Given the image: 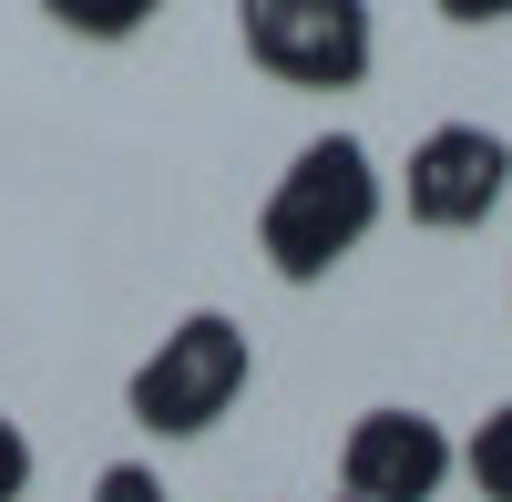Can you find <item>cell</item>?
<instances>
[{
  "mask_svg": "<svg viewBox=\"0 0 512 502\" xmlns=\"http://www.w3.org/2000/svg\"><path fill=\"white\" fill-rule=\"evenodd\" d=\"M379 216H390L379 154L359 134H308L287 154V175L267 185V205H256V257H267V277H287V287H318V277H338L369 246Z\"/></svg>",
  "mask_w": 512,
  "mask_h": 502,
  "instance_id": "1",
  "label": "cell"
},
{
  "mask_svg": "<svg viewBox=\"0 0 512 502\" xmlns=\"http://www.w3.org/2000/svg\"><path fill=\"white\" fill-rule=\"evenodd\" d=\"M246 380H256V339H246L226 308H185L134 359V380H123V421H134L144 441H205L246 400Z\"/></svg>",
  "mask_w": 512,
  "mask_h": 502,
  "instance_id": "2",
  "label": "cell"
},
{
  "mask_svg": "<svg viewBox=\"0 0 512 502\" xmlns=\"http://www.w3.org/2000/svg\"><path fill=\"white\" fill-rule=\"evenodd\" d=\"M236 41L287 93H359L379 62L369 0H236Z\"/></svg>",
  "mask_w": 512,
  "mask_h": 502,
  "instance_id": "3",
  "label": "cell"
},
{
  "mask_svg": "<svg viewBox=\"0 0 512 502\" xmlns=\"http://www.w3.org/2000/svg\"><path fill=\"white\" fill-rule=\"evenodd\" d=\"M502 195H512V144L492 123H431V134L410 144V164H400V205H410V226H431V236L492 226Z\"/></svg>",
  "mask_w": 512,
  "mask_h": 502,
  "instance_id": "4",
  "label": "cell"
},
{
  "mask_svg": "<svg viewBox=\"0 0 512 502\" xmlns=\"http://www.w3.org/2000/svg\"><path fill=\"white\" fill-rule=\"evenodd\" d=\"M461 472V441L431 421V410L379 400L338 431V492L349 502H441V482Z\"/></svg>",
  "mask_w": 512,
  "mask_h": 502,
  "instance_id": "5",
  "label": "cell"
},
{
  "mask_svg": "<svg viewBox=\"0 0 512 502\" xmlns=\"http://www.w3.org/2000/svg\"><path fill=\"white\" fill-rule=\"evenodd\" d=\"M461 482H472L482 502H512V400H492L472 441H461Z\"/></svg>",
  "mask_w": 512,
  "mask_h": 502,
  "instance_id": "6",
  "label": "cell"
},
{
  "mask_svg": "<svg viewBox=\"0 0 512 502\" xmlns=\"http://www.w3.org/2000/svg\"><path fill=\"white\" fill-rule=\"evenodd\" d=\"M52 11V31H72V41H134L164 0H41Z\"/></svg>",
  "mask_w": 512,
  "mask_h": 502,
  "instance_id": "7",
  "label": "cell"
},
{
  "mask_svg": "<svg viewBox=\"0 0 512 502\" xmlns=\"http://www.w3.org/2000/svg\"><path fill=\"white\" fill-rule=\"evenodd\" d=\"M93 502H175V492H164L154 462H103L93 472Z\"/></svg>",
  "mask_w": 512,
  "mask_h": 502,
  "instance_id": "8",
  "label": "cell"
},
{
  "mask_svg": "<svg viewBox=\"0 0 512 502\" xmlns=\"http://www.w3.org/2000/svg\"><path fill=\"white\" fill-rule=\"evenodd\" d=\"M31 472H41V451H31V431L0 410V502H31Z\"/></svg>",
  "mask_w": 512,
  "mask_h": 502,
  "instance_id": "9",
  "label": "cell"
},
{
  "mask_svg": "<svg viewBox=\"0 0 512 502\" xmlns=\"http://www.w3.org/2000/svg\"><path fill=\"white\" fill-rule=\"evenodd\" d=\"M441 21H461V31H492V21H512V0H431Z\"/></svg>",
  "mask_w": 512,
  "mask_h": 502,
  "instance_id": "10",
  "label": "cell"
},
{
  "mask_svg": "<svg viewBox=\"0 0 512 502\" xmlns=\"http://www.w3.org/2000/svg\"><path fill=\"white\" fill-rule=\"evenodd\" d=\"M338 502H349V492H338Z\"/></svg>",
  "mask_w": 512,
  "mask_h": 502,
  "instance_id": "11",
  "label": "cell"
}]
</instances>
